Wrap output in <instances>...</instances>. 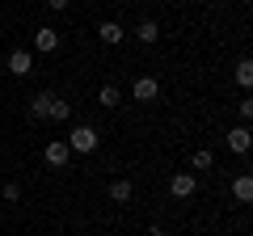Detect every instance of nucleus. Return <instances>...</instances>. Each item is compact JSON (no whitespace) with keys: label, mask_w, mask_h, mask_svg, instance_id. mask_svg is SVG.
I'll return each mask as SVG.
<instances>
[{"label":"nucleus","mask_w":253,"mask_h":236,"mask_svg":"<svg viewBox=\"0 0 253 236\" xmlns=\"http://www.w3.org/2000/svg\"><path fill=\"white\" fill-rule=\"evenodd\" d=\"M97 144H101V135L93 127H72V135H68V148L72 152H97Z\"/></svg>","instance_id":"nucleus-1"},{"label":"nucleus","mask_w":253,"mask_h":236,"mask_svg":"<svg viewBox=\"0 0 253 236\" xmlns=\"http://www.w3.org/2000/svg\"><path fill=\"white\" fill-rule=\"evenodd\" d=\"M131 93H135V101H156L161 97V80H156V76H139Z\"/></svg>","instance_id":"nucleus-2"},{"label":"nucleus","mask_w":253,"mask_h":236,"mask_svg":"<svg viewBox=\"0 0 253 236\" xmlns=\"http://www.w3.org/2000/svg\"><path fill=\"white\" fill-rule=\"evenodd\" d=\"M46 164H55V169H63V164H68V160H72V148H68V144H63V139H55V144H46Z\"/></svg>","instance_id":"nucleus-3"},{"label":"nucleus","mask_w":253,"mask_h":236,"mask_svg":"<svg viewBox=\"0 0 253 236\" xmlns=\"http://www.w3.org/2000/svg\"><path fill=\"white\" fill-rule=\"evenodd\" d=\"M4 68H9L13 76H30V72H34V55H30V51H13Z\"/></svg>","instance_id":"nucleus-4"},{"label":"nucleus","mask_w":253,"mask_h":236,"mask_svg":"<svg viewBox=\"0 0 253 236\" xmlns=\"http://www.w3.org/2000/svg\"><path fill=\"white\" fill-rule=\"evenodd\" d=\"M51 106H55V93L51 89H42V93L30 97V114H34V118H51Z\"/></svg>","instance_id":"nucleus-5"},{"label":"nucleus","mask_w":253,"mask_h":236,"mask_svg":"<svg viewBox=\"0 0 253 236\" xmlns=\"http://www.w3.org/2000/svg\"><path fill=\"white\" fill-rule=\"evenodd\" d=\"M169 194L173 198H190V194H194V173H177L169 182Z\"/></svg>","instance_id":"nucleus-6"},{"label":"nucleus","mask_w":253,"mask_h":236,"mask_svg":"<svg viewBox=\"0 0 253 236\" xmlns=\"http://www.w3.org/2000/svg\"><path fill=\"white\" fill-rule=\"evenodd\" d=\"M97 34H101V42H106V46H118V42L126 38V30L118 26V21H101V30H97Z\"/></svg>","instance_id":"nucleus-7"},{"label":"nucleus","mask_w":253,"mask_h":236,"mask_svg":"<svg viewBox=\"0 0 253 236\" xmlns=\"http://www.w3.org/2000/svg\"><path fill=\"white\" fill-rule=\"evenodd\" d=\"M249 144H253V139H249V127H232V131H228V148H232V152H249Z\"/></svg>","instance_id":"nucleus-8"},{"label":"nucleus","mask_w":253,"mask_h":236,"mask_svg":"<svg viewBox=\"0 0 253 236\" xmlns=\"http://www.w3.org/2000/svg\"><path fill=\"white\" fill-rule=\"evenodd\" d=\"M135 38H139L144 46H152L156 38H161V26H156V21H139V26H135Z\"/></svg>","instance_id":"nucleus-9"},{"label":"nucleus","mask_w":253,"mask_h":236,"mask_svg":"<svg viewBox=\"0 0 253 236\" xmlns=\"http://www.w3.org/2000/svg\"><path fill=\"white\" fill-rule=\"evenodd\" d=\"M34 46H38V51H55V46H59V34H55L51 26H42V30L34 34Z\"/></svg>","instance_id":"nucleus-10"},{"label":"nucleus","mask_w":253,"mask_h":236,"mask_svg":"<svg viewBox=\"0 0 253 236\" xmlns=\"http://www.w3.org/2000/svg\"><path fill=\"white\" fill-rule=\"evenodd\" d=\"M232 198H236V202H249V198H253V177H249V173L232 182Z\"/></svg>","instance_id":"nucleus-11"},{"label":"nucleus","mask_w":253,"mask_h":236,"mask_svg":"<svg viewBox=\"0 0 253 236\" xmlns=\"http://www.w3.org/2000/svg\"><path fill=\"white\" fill-rule=\"evenodd\" d=\"M110 198H114V202H131V182H123V177L110 182Z\"/></svg>","instance_id":"nucleus-12"},{"label":"nucleus","mask_w":253,"mask_h":236,"mask_svg":"<svg viewBox=\"0 0 253 236\" xmlns=\"http://www.w3.org/2000/svg\"><path fill=\"white\" fill-rule=\"evenodd\" d=\"M97 101H101V106H106V110H114V106H118V101H123V93H118V89H114V84H106V89H101V93H97Z\"/></svg>","instance_id":"nucleus-13"},{"label":"nucleus","mask_w":253,"mask_h":236,"mask_svg":"<svg viewBox=\"0 0 253 236\" xmlns=\"http://www.w3.org/2000/svg\"><path fill=\"white\" fill-rule=\"evenodd\" d=\"M236 80H241L245 89L253 84V64H249V59H241V64H236Z\"/></svg>","instance_id":"nucleus-14"},{"label":"nucleus","mask_w":253,"mask_h":236,"mask_svg":"<svg viewBox=\"0 0 253 236\" xmlns=\"http://www.w3.org/2000/svg\"><path fill=\"white\" fill-rule=\"evenodd\" d=\"M68 114H72V106H68V101H59V97H55V106H51V118H68Z\"/></svg>","instance_id":"nucleus-15"},{"label":"nucleus","mask_w":253,"mask_h":236,"mask_svg":"<svg viewBox=\"0 0 253 236\" xmlns=\"http://www.w3.org/2000/svg\"><path fill=\"white\" fill-rule=\"evenodd\" d=\"M194 169H211V152H207V148L194 152Z\"/></svg>","instance_id":"nucleus-16"},{"label":"nucleus","mask_w":253,"mask_h":236,"mask_svg":"<svg viewBox=\"0 0 253 236\" xmlns=\"http://www.w3.org/2000/svg\"><path fill=\"white\" fill-rule=\"evenodd\" d=\"M0 194H4L9 202H17V198H21V186H17V182H4V190H0Z\"/></svg>","instance_id":"nucleus-17"},{"label":"nucleus","mask_w":253,"mask_h":236,"mask_svg":"<svg viewBox=\"0 0 253 236\" xmlns=\"http://www.w3.org/2000/svg\"><path fill=\"white\" fill-rule=\"evenodd\" d=\"M46 4H51L55 13H63V9H68V0H46Z\"/></svg>","instance_id":"nucleus-18"}]
</instances>
